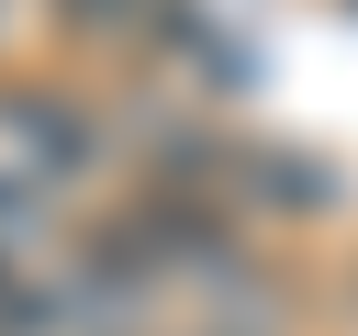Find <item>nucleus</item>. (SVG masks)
<instances>
[{
  "instance_id": "f257e3e1",
  "label": "nucleus",
  "mask_w": 358,
  "mask_h": 336,
  "mask_svg": "<svg viewBox=\"0 0 358 336\" xmlns=\"http://www.w3.org/2000/svg\"><path fill=\"white\" fill-rule=\"evenodd\" d=\"M11 123H22V146H34L45 168H90V157H101V123H90V112H67V101H22Z\"/></svg>"
}]
</instances>
